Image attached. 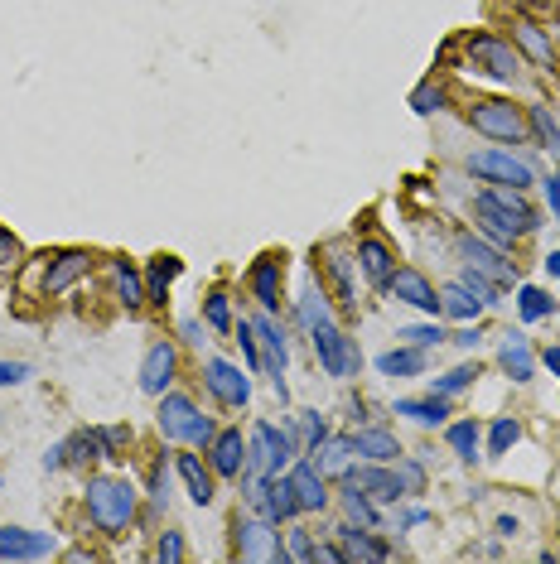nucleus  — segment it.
<instances>
[{
	"label": "nucleus",
	"mask_w": 560,
	"mask_h": 564,
	"mask_svg": "<svg viewBox=\"0 0 560 564\" xmlns=\"http://www.w3.org/2000/svg\"><path fill=\"white\" fill-rule=\"evenodd\" d=\"M256 333H261V372L271 376V391L280 396V405H290V386H285V362H290V343H285V328L276 323V314H256Z\"/></svg>",
	"instance_id": "7"
},
{
	"label": "nucleus",
	"mask_w": 560,
	"mask_h": 564,
	"mask_svg": "<svg viewBox=\"0 0 560 564\" xmlns=\"http://www.w3.org/2000/svg\"><path fill=\"white\" fill-rule=\"evenodd\" d=\"M256 430L266 434V449H271V473H285L295 458H300V439L290 425H271V420H256Z\"/></svg>",
	"instance_id": "26"
},
{
	"label": "nucleus",
	"mask_w": 560,
	"mask_h": 564,
	"mask_svg": "<svg viewBox=\"0 0 560 564\" xmlns=\"http://www.w3.org/2000/svg\"><path fill=\"white\" fill-rule=\"evenodd\" d=\"M309 343H314V357H319V367L329 376H358V367H363V352H358V343L338 328V319L319 323V328H309Z\"/></svg>",
	"instance_id": "4"
},
{
	"label": "nucleus",
	"mask_w": 560,
	"mask_h": 564,
	"mask_svg": "<svg viewBox=\"0 0 560 564\" xmlns=\"http://www.w3.org/2000/svg\"><path fill=\"white\" fill-rule=\"evenodd\" d=\"M353 256H329V275H334V285H338V299L353 309Z\"/></svg>",
	"instance_id": "47"
},
{
	"label": "nucleus",
	"mask_w": 560,
	"mask_h": 564,
	"mask_svg": "<svg viewBox=\"0 0 560 564\" xmlns=\"http://www.w3.org/2000/svg\"><path fill=\"white\" fill-rule=\"evenodd\" d=\"M68 444V468H83L92 458H107V444H102V430H78L73 439H63Z\"/></svg>",
	"instance_id": "35"
},
{
	"label": "nucleus",
	"mask_w": 560,
	"mask_h": 564,
	"mask_svg": "<svg viewBox=\"0 0 560 564\" xmlns=\"http://www.w3.org/2000/svg\"><path fill=\"white\" fill-rule=\"evenodd\" d=\"M174 473L184 478V487H189V497H194L198 507H208V502H213V492H218V487H213V468H208L194 449L174 454Z\"/></svg>",
	"instance_id": "22"
},
{
	"label": "nucleus",
	"mask_w": 560,
	"mask_h": 564,
	"mask_svg": "<svg viewBox=\"0 0 560 564\" xmlns=\"http://www.w3.org/2000/svg\"><path fill=\"white\" fill-rule=\"evenodd\" d=\"M54 536L25 531V526H0V560H49Z\"/></svg>",
	"instance_id": "18"
},
{
	"label": "nucleus",
	"mask_w": 560,
	"mask_h": 564,
	"mask_svg": "<svg viewBox=\"0 0 560 564\" xmlns=\"http://www.w3.org/2000/svg\"><path fill=\"white\" fill-rule=\"evenodd\" d=\"M174 376H179V348L169 338L150 343L145 357H140V391L145 396H165V391H174Z\"/></svg>",
	"instance_id": "13"
},
{
	"label": "nucleus",
	"mask_w": 560,
	"mask_h": 564,
	"mask_svg": "<svg viewBox=\"0 0 560 564\" xmlns=\"http://www.w3.org/2000/svg\"><path fill=\"white\" fill-rule=\"evenodd\" d=\"M445 444L449 454L459 458V463H478V449H483V430H478V420H454V425H445Z\"/></svg>",
	"instance_id": "29"
},
{
	"label": "nucleus",
	"mask_w": 560,
	"mask_h": 564,
	"mask_svg": "<svg viewBox=\"0 0 560 564\" xmlns=\"http://www.w3.org/2000/svg\"><path fill=\"white\" fill-rule=\"evenodd\" d=\"M213 434H218V425H213V420H208V415L198 410L194 425H189V434H184V444H194V449H208V444H213Z\"/></svg>",
	"instance_id": "52"
},
{
	"label": "nucleus",
	"mask_w": 560,
	"mask_h": 564,
	"mask_svg": "<svg viewBox=\"0 0 560 564\" xmlns=\"http://www.w3.org/2000/svg\"><path fill=\"white\" fill-rule=\"evenodd\" d=\"M474 217H478V232H483V237H488V242L493 246H512L517 242V237H522V232H517V227H507L503 217H493V213H483V208H474Z\"/></svg>",
	"instance_id": "46"
},
{
	"label": "nucleus",
	"mask_w": 560,
	"mask_h": 564,
	"mask_svg": "<svg viewBox=\"0 0 560 564\" xmlns=\"http://www.w3.org/2000/svg\"><path fill=\"white\" fill-rule=\"evenodd\" d=\"M232 555L247 564H290L285 555V531L266 516H237L232 521Z\"/></svg>",
	"instance_id": "2"
},
{
	"label": "nucleus",
	"mask_w": 560,
	"mask_h": 564,
	"mask_svg": "<svg viewBox=\"0 0 560 564\" xmlns=\"http://www.w3.org/2000/svg\"><path fill=\"white\" fill-rule=\"evenodd\" d=\"M203 323H208L213 333H232V328H237V314H232V295H227V290H213V295L203 299Z\"/></svg>",
	"instance_id": "39"
},
{
	"label": "nucleus",
	"mask_w": 560,
	"mask_h": 564,
	"mask_svg": "<svg viewBox=\"0 0 560 564\" xmlns=\"http://www.w3.org/2000/svg\"><path fill=\"white\" fill-rule=\"evenodd\" d=\"M517 531H522V526H517V516H498V536H517Z\"/></svg>",
	"instance_id": "61"
},
{
	"label": "nucleus",
	"mask_w": 560,
	"mask_h": 564,
	"mask_svg": "<svg viewBox=\"0 0 560 564\" xmlns=\"http://www.w3.org/2000/svg\"><path fill=\"white\" fill-rule=\"evenodd\" d=\"M396 478H401V487H406V497H416V492H425V463H416V458H396L392 463Z\"/></svg>",
	"instance_id": "48"
},
{
	"label": "nucleus",
	"mask_w": 560,
	"mask_h": 564,
	"mask_svg": "<svg viewBox=\"0 0 560 564\" xmlns=\"http://www.w3.org/2000/svg\"><path fill=\"white\" fill-rule=\"evenodd\" d=\"M87 521L102 536H126V526L136 521V487L126 478H87Z\"/></svg>",
	"instance_id": "1"
},
{
	"label": "nucleus",
	"mask_w": 560,
	"mask_h": 564,
	"mask_svg": "<svg viewBox=\"0 0 560 564\" xmlns=\"http://www.w3.org/2000/svg\"><path fill=\"white\" fill-rule=\"evenodd\" d=\"M358 270L367 275V285H387L392 280V270H396V256H392V246L387 242H377V237H363L358 242Z\"/></svg>",
	"instance_id": "24"
},
{
	"label": "nucleus",
	"mask_w": 560,
	"mask_h": 564,
	"mask_svg": "<svg viewBox=\"0 0 560 564\" xmlns=\"http://www.w3.org/2000/svg\"><path fill=\"white\" fill-rule=\"evenodd\" d=\"M464 49H469V63H474L478 73H488V78L512 82L517 73H522V58H517V49H512L507 39H498V34H469V39H464Z\"/></svg>",
	"instance_id": "8"
},
{
	"label": "nucleus",
	"mask_w": 560,
	"mask_h": 564,
	"mask_svg": "<svg viewBox=\"0 0 560 564\" xmlns=\"http://www.w3.org/2000/svg\"><path fill=\"white\" fill-rule=\"evenodd\" d=\"M541 188H546V203H551V213H556V222H560V174H546Z\"/></svg>",
	"instance_id": "58"
},
{
	"label": "nucleus",
	"mask_w": 560,
	"mask_h": 564,
	"mask_svg": "<svg viewBox=\"0 0 560 564\" xmlns=\"http://www.w3.org/2000/svg\"><path fill=\"white\" fill-rule=\"evenodd\" d=\"M483 309H488V304H483V299H478L469 285H459V280L440 290V314H445V319H454V323H474Z\"/></svg>",
	"instance_id": "27"
},
{
	"label": "nucleus",
	"mask_w": 560,
	"mask_h": 564,
	"mask_svg": "<svg viewBox=\"0 0 560 564\" xmlns=\"http://www.w3.org/2000/svg\"><path fill=\"white\" fill-rule=\"evenodd\" d=\"M464 169L474 179H483V184H507V188H522V193L536 184V169L522 155H512V150H474L464 160Z\"/></svg>",
	"instance_id": "5"
},
{
	"label": "nucleus",
	"mask_w": 560,
	"mask_h": 564,
	"mask_svg": "<svg viewBox=\"0 0 560 564\" xmlns=\"http://www.w3.org/2000/svg\"><path fill=\"white\" fill-rule=\"evenodd\" d=\"M445 102H449L445 87L435 78H425L416 92H411V111H416V116H435V111H445Z\"/></svg>",
	"instance_id": "44"
},
{
	"label": "nucleus",
	"mask_w": 560,
	"mask_h": 564,
	"mask_svg": "<svg viewBox=\"0 0 560 564\" xmlns=\"http://www.w3.org/2000/svg\"><path fill=\"white\" fill-rule=\"evenodd\" d=\"M449 343H454V348H464V352H474L478 343H483V333H478V323H464L459 333H449Z\"/></svg>",
	"instance_id": "57"
},
{
	"label": "nucleus",
	"mask_w": 560,
	"mask_h": 564,
	"mask_svg": "<svg viewBox=\"0 0 560 564\" xmlns=\"http://www.w3.org/2000/svg\"><path fill=\"white\" fill-rule=\"evenodd\" d=\"M459 285H469V290H474L483 304H498V295H503V285H493V280H488V275H478L474 266L459 270Z\"/></svg>",
	"instance_id": "50"
},
{
	"label": "nucleus",
	"mask_w": 560,
	"mask_h": 564,
	"mask_svg": "<svg viewBox=\"0 0 560 564\" xmlns=\"http://www.w3.org/2000/svg\"><path fill=\"white\" fill-rule=\"evenodd\" d=\"M338 492H343L348 521H358V526H367V531H382V511H377V502H372L367 492H353V487H338Z\"/></svg>",
	"instance_id": "34"
},
{
	"label": "nucleus",
	"mask_w": 560,
	"mask_h": 564,
	"mask_svg": "<svg viewBox=\"0 0 560 564\" xmlns=\"http://www.w3.org/2000/svg\"><path fill=\"white\" fill-rule=\"evenodd\" d=\"M295 314H300V323H305V333H309V328H319V323L334 319V304H329L324 290H314V285H309L305 295L295 299Z\"/></svg>",
	"instance_id": "36"
},
{
	"label": "nucleus",
	"mask_w": 560,
	"mask_h": 564,
	"mask_svg": "<svg viewBox=\"0 0 560 564\" xmlns=\"http://www.w3.org/2000/svg\"><path fill=\"white\" fill-rule=\"evenodd\" d=\"M203 454H208L213 478H232V483H237L242 468H247V439H242V430H218Z\"/></svg>",
	"instance_id": "15"
},
{
	"label": "nucleus",
	"mask_w": 560,
	"mask_h": 564,
	"mask_svg": "<svg viewBox=\"0 0 560 564\" xmlns=\"http://www.w3.org/2000/svg\"><path fill=\"white\" fill-rule=\"evenodd\" d=\"M179 270H184V261H179V256H150V266H145V290H150V299H155V304H165L169 285L179 280Z\"/></svg>",
	"instance_id": "31"
},
{
	"label": "nucleus",
	"mask_w": 560,
	"mask_h": 564,
	"mask_svg": "<svg viewBox=\"0 0 560 564\" xmlns=\"http://www.w3.org/2000/svg\"><path fill=\"white\" fill-rule=\"evenodd\" d=\"M527 131L536 135L541 150L560 155V126H556V116H551V107H527Z\"/></svg>",
	"instance_id": "37"
},
{
	"label": "nucleus",
	"mask_w": 560,
	"mask_h": 564,
	"mask_svg": "<svg viewBox=\"0 0 560 564\" xmlns=\"http://www.w3.org/2000/svg\"><path fill=\"white\" fill-rule=\"evenodd\" d=\"M29 362H0V386H20V381H29Z\"/></svg>",
	"instance_id": "56"
},
{
	"label": "nucleus",
	"mask_w": 560,
	"mask_h": 564,
	"mask_svg": "<svg viewBox=\"0 0 560 564\" xmlns=\"http://www.w3.org/2000/svg\"><path fill=\"white\" fill-rule=\"evenodd\" d=\"M179 333H184V343H189V348H203V323H198V319H184V323H179Z\"/></svg>",
	"instance_id": "60"
},
{
	"label": "nucleus",
	"mask_w": 560,
	"mask_h": 564,
	"mask_svg": "<svg viewBox=\"0 0 560 564\" xmlns=\"http://www.w3.org/2000/svg\"><path fill=\"white\" fill-rule=\"evenodd\" d=\"M252 295H256V304L266 309V314H276L280 309V256L276 251H266V256H256L252 261Z\"/></svg>",
	"instance_id": "20"
},
{
	"label": "nucleus",
	"mask_w": 560,
	"mask_h": 564,
	"mask_svg": "<svg viewBox=\"0 0 560 564\" xmlns=\"http://www.w3.org/2000/svg\"><path fill=\"white\" fill-rule=\"evenodd\" d=\"M353 449H358L367 463H396V458H401L396 434L382 430V425H363V430H353Z\"/></svg>",
	"instance_id": "25"
},
{
	"label": "nucleus",
	"mask_w": 560,
	"mask_h": 564,
	"mask_svg": "<svg viewBox=\"0 0 560 564\" xmlns=\"http://www.w3.org/2000/svg\"><path fill=\"white\" fill-rule=\"evenodd\" d=\"M474 208H483V213H493V217H503L507 227H517L522 237H532L536 227H541V213H536L532 203H527V193H522V188H507V184L478 188Z\"/></svg>",
	"instance_id": "6"
},
{
	"label": "nucleus",
	"mask_w": 560,
	"mask_h": 564,
	"mask_svg": "<svg viewBox=\"0 0 560 564\" xmlns=\"http://www.w3.org/2000/svg\"><path fill=\"white\" fill-rule=\"evenodd\" d=\"M290 430H295V439H300V454H314L324 439H329V415H319V410H295L290 415Z\"/></svg>",
	"instance_id": "30"
},
{
	"label": "nucleus",
	"mask_w": 560,
	"mask_h": 564,
	"mask_svg": "<svg viewBox=\"0 0 560 564\" xmlns=\"http://www.w3.org/2000/svg\"><path fill=\"white\" fill-rule=\"evenodd\" d=\"M396 338L401 343H411V348H440V343H449V333L440 328V323H411V328H396Z\"/></svg>",
	"instance_id": "43"
},
{
	"label": "nucleus",
	"mask_w": 560,
	"mask_h": 564,
	"mask_svg": "<svg viewBox=\"0 0 560 564\" xmlns=\"http://www.w3.org/2000/svg\"><path fill=\"white\" fill-rule=\"evenodd\" d=\"M150 507L155 511L169 507V468H165V458H155V468H150Z\"/></svg>",
	"instance_id": "51"
},
{
	"label": "nucleus",
	"mask_w": 560,
	"mask_h": 564,
	"mask_svg": "<svg viewBox=\"0 0 560 564\" xmlns=\"http://www.w3.org/2000/svg\"><path fill=\"white\" fill-rule=\"evenodd\" d=\"M469 126L488 140H498V145H522L527 140V111L512 107L507 97H483L469 107Z\"/></svg>",
	"instance_id": "3"
},
{
	"label": "nucleus",
	"mask_w": 560,
	"mask_h": 564,
	"mask_svg": "<svg viewBox=\"0 0 560 564\" xmlns=\"http://www.w3.org/2000/svg\"><path fill=\"white\" fill-rule=\"evenodd\" d=\"M396 415H406V420H416V425H445V420H449V401H445V396L396 401Z\"/></svg>",
	"instance_id": "33"
},
{
	"label": "nucleus",
	"mask_w": 560,
	"mask_h": 564,
	"mask_svg": "<svg viewBox=\"0 0 560 564\" xmlns=\"http://www.w3.org/2000/svg\"><path fill=\"white\" fill-rule=\"evenodd\" d=\"M314 560H324V564H348V555H343V545H338V540H314Z\"/></svg>",
	"instance_id": "55"
},
{
	"label": "nucleus",
	"mask_w": 560,
	"mask_h": 564,
	"mask_svg": "<svg viewBox=\"0 0 560 564\" xmlns=\"http://www.w3.org/2000/svg\"><path fill=\"white\" fill-rule=\"evenodd\" d=\"M58 468H68V444H54L44 454V473H58Z\"/></svg>",
	"instance_id": "59"
},
{
	"label": "nucleus",
	"mask_w": 560,
	"mask_h": 564,
	"mask_svg": "<svg viewBox=\"0 0 560 564\" xmlns=\"http://www.w3.org/2000/svg\"><path fill=\"white\" fill-rule=\"evenodd\" d=\"M517 439H522V420H517V415H498V420L488 425V458H503Z\"/></svg>",
	"instance_id": "42"
},
{
	"label": "nucleus",
	"mask_w": 560,
	"mask_h": 564,
	"mask_svg": "<svg viewBox=\"0 0 560 564\" xmlns=\"http://www.w3.org/2000/svg\"><path fill=\"white\" fill-rule=\"evenodd\" d=\"M112 280H116V299L126 304V309H140V304H150V290H145V275H140L126 256H116L112 261Z\"/></svg>",
	"instance_id": "28"
},
{
	"label": "nucleus",
	"mask_w": 560,
	"mask_h": 564,
	"mask_svg": "<svg viewBox=\"0 0 560 564\" xmlns=\"http://www.w3.org/2000/svg\"><path fill=\"white\" fill-rule=\"evenodd\" d=\"M285 478H290V487H295V502H300V511H324V507H329V478H324V473H319L305 454L285 468Z\"/></svg>",
	"instance_id": "16"
},
{
	"label": "nucleus",
	"mask_w": 560,
	"mask_h": 564,
	"mask_svg": "<svg viewBox=\"0 0 560 564\" xmlns=\"http://www.w3.org/2000/svg\"><path fill=\"white\" fill-rule=\"evenodd\" d=\"M184 555H189L184 531H160V540H155V560H160V564H179Z\"/></svg>",
	"instance_id": "49"
},
{
	"label": "nucleus",
	"mask_w": 560,
	"mask_h": 564,
	"mask_svg": "<svg viewBox=\"0 0 560 564\" xmlns=\"http://www.w3.org/2000/svg\"><path fill=\"white\" fill-rule=\"evenodd\" d=\"M87 270H92V251H83V246H68V251L49 256V270H44V295H68Z\"/></svg>",
	"instance_id": "14"
},
{
	"label": "nucleus",
	"mask_w": 560,
	"mask_h": 564,
	"mask_svg": "<svg viewBox=\"0 0 560 564\" xmlns=\"http://www.w3.org/2000/svg\"><path fill=\"white\" fill-rule=\"evenodd\" d=\"M102 444H107V458H121V449L131 444V425H102Z\"/></svg>",
	"instance_id": "53"
},
{
	"label": "nucleus",
	"mask_w": 560,
	"mask_h": 564,
	"mask_svg": "<svg viewBox=\"0 0 560 564\" xmlns=\"http://www.w3.org/2000/svg\"><path fill=\"white\" fill-rule=\"evenodd\" d=\"M198 405L184 396V391H165L160 396V415H155V425H160V434L165 439H184L189 434V425H194Z\"/></svg>",
	"instance_id": "21"
},
{
	"label": "nucleus",
	"mask_w": 560,
	"mask_h": 564,
	"mask_svg": "<svg viewBox=\"0 0 560 564\" xmlns=\"http://www.w3.org/2000/svg\"><path fill=\"white\" fill-rule=\"evenodd\" d=\"M498 367H503L517 386H527L536 376V352H532V343L522 338V333H507L503 338V348H498Z\"/></svg>",
	"instance_id": "23"
},
{
	"label": "nucleus",
	"mask_w": 560,
	"mask_h": 564,
	"mask_svg": "<svg viewBox=\"0 0 560 564\" xmlns=\"http://www.w3.org/2000/svg\"><path fill=\"white\" fill-rule=\"evenodd\" d=\"M203 386L223 405H232V410H247L252 405V376L242 372V367H232L227 357H208L203 362Z\"/></svg>",
	"instance_id": "11"
},
{
	"label": "nucleus",
	"mask_w": 560,
	"mask_h": 564,
	"mask_svg": "<svg viewBox=\"0 0 560 564\" xmlns=\"http://www.w3.org/2000/svg\"><path fill=\"white\" fill-rule=\"evenodd\" d=\"M377 372L382 376H425V352L411 348V343L382 352V357H377Z\"/></svg>",
	"instance_id": "32"
},
{
	"label": "nucleus",
	"mask_w": 560,
	"mask_h": 564,
	"mask_svg": "<svg viewBox=\"0 0 560 564\" xmlns=\"http://www.w3.org/2000/svg\"><path fill=\"white\" fill-rule=\"evenodd\" d=\"M541 362H546V367L560 376V348H546V352H541Z\"/></svg>",
	"instance_id": "62"
},
{
	"label": "nucleus",
	"mask_w": 560,
	"mask_h": 564,
	"mask_svg": "<svg viewBox=\"0 0 560 564\" xmlns=\"http://www.w3.org/2000/svg\"><path fill=\"white\" fill-rule=\"evenodd\" d=\"M387 295L396 299V304H411V309H420V314H440V290L425 280V270H416V266H396L392 270V280L382 285Z\"/></svg>",
	"instance_id": "12"
},
{
	"label": "nucleus",
	"mask_w": 560,
	"mask_h": 564,
	"mask_svg": "<svg viewBox=\"0 0 560 564\" xmlns=\"http://www.w3.org/2000/svg\"><path fill=\"white\" fill-rule=\"evenodd\" d=\"M459 256H464V266H474L478 275H488L493 285H522V270H517V261L507 256L503 246H493V242H478L474 232L469 237H459Z\"/></svg>",
	"instance_id": "9"
},
{
	"label": "nucleus",
	"mask_w": 560,
	"mask_h": 564,
	"mask_svg": "<svg viewBox=\"0 0 560 564\" xmlns=\"http://www.w3.org/2000/svg\"><path fill=\"white\" fill-rule=\"evenodd\" d=\"M324 478H343L348 468H353V458H358V449H353V434H329L314 454H305Z\"/></svg>",
	"instance_id": "19"
},
{
	"label": "nucleus",
	"mask_w": 560,
	"mask_h": 564,
	"mask_svg": "<svg viewBox=\"0 0 560 564\" xmlns=\"http://www.w3.org/2000/svg\"><path fill=\"white\" fill-rule=\"evenodd\" d=\"M517 314L527 323H541L556 314V299L546 295V290H536V285H517Z\"/></svg>",
	"instance_id": "38"
},
{
	"label": "nucleus",
	"mask_w": 560,
	"mask_h": 564,
	"mask_svg": "<svg viewBox=\"0 0 560 564\" xmlns=\"http://www.w3.org/2000/svg\"><path fill=\"white\" fill-rule=\"evenodd\" d=\"M334 540L343 545V555H348V564H377L392 555V545L387 540H377L367 526H358V521H343V526H334Z\"/></svg>",
	"instance_id": "17"
},
{
	"label": "nucleus",
	"mask_w": 560,
	"mask_h": 564,
	"mask_svg": "<svg viewBox=\"0 0 560 564\" xmlns=\"http://www.w3.org/2000/svg\"><path fill=\"white\" fill-rule=\"evenodd\" d=\"M338 483L353 487V492H367L377 507H392V502L406 497V487H401V478H396L392 463H367V458H363V468H348Z\"/></svg>",
	"instance_id": "10"
},
{
	"label": "nucleus",
	"mask_w": 560,
	"mask_h": 564,
	"mask_svg": "<svg viewBox=\"0 0 560 564\" xmlns=\"http://www.w3.org/2000/svg\"><path fill=\"white\" fill-rule=\"evenodd\" d=\"M517 44H522V54L541 63V68H556V49H551V39L541 34L536 25H517Z\"/></svg>",
	"instance_id": "41"
},
{
	"label": "nucleus",
	"mask_w": 560,
	"mask_h": 564,
	"mask_svg": "<svg viewBox=\"0 0 560 564\" xmlns=\"http://www.w3.org/2000/svg\"><path fill=\"white\" fill-rule=\"evenodd\" d=\"M546 270H551V275L560 280V251H551V256H546Z\"/></svg>",
	"instance_id": "63"
},
{
	"label": "nucleus",
	"mask_w": 560,
	"mask_h": 564,
	"mask_svg": "<svg viewBox=\"0 0 560 564\" xmlns=\"http://www.w3.org/2000/svg\"><path fill=\"white\" fill-rule=\"evenodd\" d=\"M20 261H25V246L15 242L10 232H0V270H15Z\"/></svg>",
	"instance_id": "54"
},
{
	"label": "nucleus",
	"mask_w": 560,
	"mask_h": 564,
	"mask_svg": "<svg viewBox=\"0 0 560 564\" xmlns=\"http://www.w3.org/2000/svg\"><path fill=\"white\" fill-rule=\"evenodd\" d=\"M478 381V362H464V367H454V372H445V376H435L430 381V396H445V401H454L459 391H469Z\"/></svg>",
	"instance_id": "40"
},
{
	"label": "nucleus",
	"mask_w": 560,
	"mask_h": 564,
	"mask_svg": "<svg viewBox=\"0 0 560 564\" xmlns=\"http://www.w3.org/2000/svg\"><path fill=\"white\" fill-rule=\"evenodd\" d=\"M285 555H290L295 564H314V531L285 521Z\"/></svg>",
	"instance_id": "45"
}]
</instances>
